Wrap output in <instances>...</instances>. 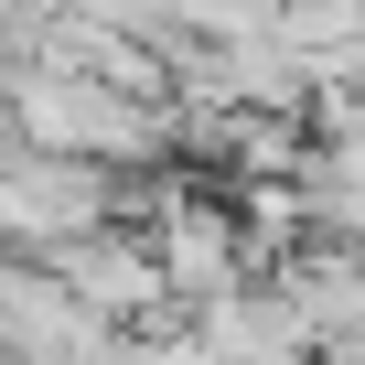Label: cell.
Masks as SVG:
<instances>
[{
  "mask_svg": "<svg viewBox=\"0 0 365 365\" xmlns=\"http://www.w3.org/2000/svg\"><path fill=\"white\" fill-rule=\"evenodd\" d=\"M161 194L172 182L161 172H108V161H86V150H43V140H11L0 150V247L11 258H54L65 237H86V226H140V215H161Z\"/></svg>",
  "mask_w": 365,
  "mask_h": 365,
  "instance_id": "1",
  "label": "cell"
},
{
  "mask_svg": "<svg viewBox=\"0 0 365 365\" xmlns=\"http://www.w3.org/2000/svg\"><path fill=\"white\" fill-rule=\"evenodd\" d=\"M11 140L86 150V161H108V172H161V161L182 150V118H172V97H129V86H108V76H54V65H33V76H11Z\"/></svg>",
  "mask_w": 365,
  "mask_h": 365,
  "instance_id": "2",
  "label": "cell"
},
{
  "mask_svg": "<svg viewBox=\"0 0 365 365\" xmlns=\"http://www.w3.org/2000/svg\"><path fill=\"white\" fill-rule=\"evenodd\" d=\"M54 279H65L97 322H118V333H161V322H182V301H172V279H161V247H150L129 215L65 237V247H54Z\"/></svg>",
  "mask_w": 365,
  "mask_h": 365,
  "instance_id": "3",
  "label": "cell"
},
{
  "mask_svg": "<svg viewBox=\"0 0 365 365\" xmlns=\"http://www.w3.org/2000/svg\"><path fill=\"white\" fill-rule=\"evenodd\" d=\"M150 247H161V279H172L182 312H205V301H226V290L258 279V269H247L258 247H247V226H237V194H161Z\"/></svg>",
  "mask_w": 365,
  "mask_h": 365,
  "instance_id": "4",
  "label": "cell"
},
{
  "mask_svg": "<svg viewBox=\"0 0 365 365\" xmlns=\"http://www.w3.org/2000/svg\"><path fill=\"white\" fill-rule=\"evenodd\" d=\"M194 333L215 344V365H322V333H312V312L290 301V279H247V290L205 301Z\"/></svg>",
  "mask_w": 365,
  "mask_h": 365,
  "instance_id": "5",
  "label": "cell"
},
{
  "mask_svg": "<svg viewBox=\"0 0 365 365\" xmlns=\"http://www.w3.org/2000/svg\"><path fill=\"white\" fill-rule=\"evenodd\" d=\"M312 150L365 194V86H333V97H312Z\"/></svg>",
  "mask_w": 365,
  "mask_h": 365,
  "instance_id": "6",
  "label": "cell"
},
{
  "mask_svg": "<svg viewBox=\"0 0 365 365\" xmlns=\"http://www.w3.org/2000/svg\"><path fill=\"white\" fill-rule=\"evenodd\" d=\"M54 11H86V22H118V33H140V43H150V33L172 22V0H54Z\"/></svg>",
  "mask_w": 365,
  "mask_h": 365,
  "instance_id": "7",
  "label": "cell"
}]
</instances>
